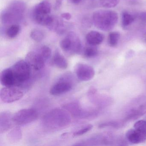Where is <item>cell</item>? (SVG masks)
<instances>
[{
	"label": "cell",
	"mask_w": 146,
	"mask_h": 146,
	"mask_svg": "<svg viewBox=\"0 0 146 146\" xmlns=\"http://www.w3.org/2000/svg\"><path fill=\"white\" fill-rule=\"evenodd\" d=\"M71 117L68 111L55 108L49 111L42 118V125L49 131H57L70 125Z\"/></svg>",
	"instance_id": "1"
},
{
	"label": "cell",
	"mask_w": 146,
	"mask_h": 146,
	"mask_svg": "<svg viewBox=\"0 0 146 146\" xmlns=\"http://www.w3.org/2000/svg\"><path fill=\"white\" fill-rule=\"evenodd\" d=\"M118 20L117 13L109 10H99L94 13L93 21L95 26L103 31L112 29Z\"/></svg>",
	"instance_id": "2"
},
{
	"label": "cell",
	"mask_w": 146,
	"mask_h": 146,
	"mask_svg": "<svg viewBox=\"0 0 146 146\" xmlns=\"http://www.w3.org/2000/svg\"><path fill=\"white\" fill-rule=\"evenodd\" d=\"M11 68L15 87H20L29 81L31 76V66L26 60H19Z\"/></svg>",
	"instance_id": "3"
},
{
	"label": "cell",
	"mask_w": 146,
	"mask_h": 146,
	"mask_svg": "<svg viewBox=\"0 0 146 146\" xmlns=\"http://www.w3.org/2000/svg\"><path fill=\"white\" fill-rule=\"evenodd\" d=\"M25 8V5L21 1L13 2L8 9L3 12L2 14L3 22L9 23L19 20L22 18Z\"/></svg>",
	"instance_id": "4"
},
{
	"label": "cell",
	"mask_w": 146,
	"mask_h": 146,
	"mask_svg": "<svg viewBox=\"0 0 146 146\" xmlns=\"http://www.w3.org/2000/svg\"><path fill=\"white\" fill-rule=\"evenodd\" d=\"M62 50L72 54H78L82 50V43L78 36L75 33H69L67 36L63 39L60 43Z\"/></svg>",
	"instance_id": "5"
},
{
	"label": "cell",
	"mask_w": 146,
	"mask_h": 146,
	"mask_svg": "<svg viewBox=\"0 0 146 146\" xmlns=\"http://www.w3.org/2000/svg\"><path fill=\"white\" fill-rule=\"evenodd\" d=\"M38 117L37 111L32 108L19 110L13 116V123L17 125H25L35 121Z\"/></svg>",
	"instance_id": "6"
},
{
	"label": "cell",
	"mask_w": 146,
	"mask_h": 146,
	"mask_svg": "<svg viewBox=\"0 0 146 146\" xmlns=\"http://www.w3.org/2000/svg\"><path fill=\"white\" fill-rule=\"evenodd\" d=\"M24 93L17 87H5L0 91V98L4 103H11L23 98Z\"/></svg>",
	"instance_id": "7"
},
{
	"label": "cell",
	"mask_w": 146,
	"mask_h": 146,
	"mask_svg": "<svg viewBox=\"0 0 146 146\" xmlns=\"http://www.w3.org/2000/svg\"><path fill=\"white\" fill-rule=\"evenodd\" d=\"M75 73L79 80L87 82L91 80L95 74L94 69L86 64H77L75 67Z\"/></svg>",
	"instance_id": "8"
},
{
	"label": "cell",
	"mask_w": 146,
	"mask_h": 146,
	"mask_svg": "<svg viewBox=\"0 0 146 146\" xmlns=\"http://www.w3.org/2000/svg\"><path fill=\"white\" fill-rule=\"evenodd\" d=\"M72 88V84L69 80L61 79L52 86L49 92L52 95L58 96L69 92Z\"/></svg>",
	"instance_id": "9"
},
{
	"label": "cell",
	"mask_w": 146,
	"mask_h": 146,
	"mask_svg": "<svg viewBox=\"0 0 146 146\" xmlns=\"http://www.w3.org/2000/svg\"><path fill=\"white\" fill-rule=\"evenodd\" d=\"M26 61L36 71L42 70L46 61L38 52L29 53L26 56Z\"/></svg>",
	"instance_id": "10"
},
{
	"label": "cell",
	"mask_w": 146,
	"mask_h": 146,
	"mask_svg": "<svg viewBox=\"0 0 146 146\" xmlns=\"http://www.w3.org/2000/svg\"><path fill=\"white\" fill-rule=\"evenodd\" d=\"M126 139L131 143L139 144L146 141V133L134 128L128 130L125 133Z\"/></svg>",
	"instance_id": "11"
},
{
	"label": "cell",
	"mask_w": 146,
	"mask_h": 146,
	"mask_svg": "<svg viewBox=\"0 0 146 146\" xmlns=\"http://www.w3.org/2000/svg\"><path fill=\"white\" fill-rule=\"evenodd\" d=\"M13 122V116L11 113L7 112H1L0 114L1 133L6 132L11 129Z\"/></svg>",
	"instance_id": "12"
},
{
	"label": "cell",
	"mask_w": 146,
	"mask_h": 146,
	"mask_svg": "<svg viewBox=\"0 0 146 146\" xmlns=\"http://www.w3.org/2000/svg\"><path fill=\"white\" fill-rule=\"evenodd\" d=\"M0 82L5 87H15L14 78L11 67L5 69L0 74Z\"/></svg>",
	"instance_id": "13"
},
{
	"label": "cell",
	"mask_w": 146,
	"mask_h": 146,
	"mask_svg": "<svg viewBox=\"0 0 146 146\" xmlns=\"http://www.w3.org/2000/svg\"><path fill=\"white\" fill-rule=\"evenodd\" d=\"M86 39L89 45L96 46L102 42L104 36L102 34L98 31H91L87 34Z\"/></svg>",
	"instance_id": "14"
},
{
	"label": "cell",
	"mask_w": 146,
	"mask_h": 146,
	"mask_svg": "<svg viewBox=\"0 0 146 146\" xmlns=\"http://www.w3.org/2000/svg\"><path fill=\"white\" fill-rule=\"evenodd\" d=\"M51 5L46 1H43L37 4L34 10V15L49 14L51 12Z\"/></svg>",
	"instance_id": "15"
},
{
	"label": "cell",
	"mask_w": 146,
	"mask_h": 146,
	"mask_svg": "<svg viewBox=\"0 0 146 146\" xmlns=\"http://www.w3.org/2000/svg\"><path fill=\"white\" fill-rule=\"evenodd\" d=\"M53 63L55 66L62 70L66 69L68 67V62L66 59L58 52H56L54 54Z\"/></svg>",
	"instance_id": "16"
},
{
	"label": "cell",
	"mask_w": 146,
	"mask_h": 146,
	"mask_svg": "<svg viewBox=\"0 0 146 146\" xmlns=\"http://www.w3.org/2000/svg\"><path fill=\"white\" fill-rule=\"evenodd\" d=\"M36 22L43 26H51L54 22V19L49 14L34 15Z\"/></svg>",
	"instance_id": "17"
},
{
	"label": "cell",
	"mask_w": 146,
	"mask_h": 146,
	"mask_svg": "<svg viewBox=\"0 0 146 146\" xmlns=\"http://www.w3.org/2000/svg\"><path fill=\"white\" fill-rule=\"evenodd\" d=\"M120 35L119 32L114 31L109 33L108 37V43L111 47L117 46L120 39Z\"/></svg>",
	"instance_id": "18"
},
{
	"label": "cell",
	"mask_w": 146,
	"mask_h": 146,
	"mask_svg": "<svg viewBox=\"0 0 146 146\" xmlns=\"http://www.w3.org/2000/svg\"><path fill=\"white\" fill-rule=\"evenodd\" d=\"M20 28L17 25H13L10 26L6 31V35L10 38L16 37L20 32Z\"/></svg>",
	"instance_id": "19"
},
{
	"label": "cell",
	"mask_w": 146,
	"mask_h": 146,
	"mask_svg": "<svg viewBox=\"0 0 146 146\" xmlns=\"http://www.w3.org/2000/svg\"><path fill=\"white\" fill-rule=\"evenodd\" d=\"M44 34L43 31L40 29H35L31 31L30 37L33 40L37 42L42 41L44 38Z\"/></svg>",
	"instance_id": "20"
},
{
	"label": "cell",
	"mask_w": 146,
	"mask_h": 146,
	"mask_svg": "<svg viewBox=\"0 0 146 146\" xmlns=\"http://www.w3.org/2000/svg\"><path fill=\"white\" fill-rule=\"evenodd\" d=\"M98 54V50L96 46L90 45L84 48V54L86 58H92L95 57Z\"/></svg>",
	"instance_id": "21"
},
{
	"label": "cell",
	"mask_w": 146,
	"mask_h": 146,
	"mask_svg": "<svg viewBox=\"0 0 146 146\" xmlns=\"http://www.w3.org/2000/svg\"><path fill=\"white\" fill-rule=\"evenodd\" d=\"M134 17L127 12H124L122 14V23L124 27L130 25L134 21Z\"/></svg>",
	"instance_id": "22"
},
{
	"label": "cell",
	"mask_w": 146,
	"mask_h": 146,
	"mask_svg": "<svg viewBox=\"0 0 146 146\" xmlns=\"http://www.w3.org/2000/svg\"><path fill=\"white\" fill-rule=\"evenodd\" d=\"M8 137L9 139L13 142L18 141L20 140L22 137V131L20 128L17 127L12 130L9 133Z\"/></svg>",
	"instance_id": "23"
},
{
	"label": "cell",
	"mask_w": 146,
	"mask_h": 146,
	"mask_svg": "<svg viewBox=\"0 0 146 146\" xmlns=\"http://www.w3.org/2000/svg\"><path fill=\"white\" fill-rule=\"evenodd\" d=\"M38 52L46 61L50 58L52 53L51 49L48 46H46L42 47Z\"/></svg>",
	"instance_id": "24"
},
{
	"label": "cell",
	"mask_w": 146,
	"mask_h": 146,
	"mask_svg": "<svg viewBox=\"0 0 146 146\" xmlns=\"http://www.w3.org/2000/svg\"><path fill=\"white\" fill-rule=\"evenodd\" d=\"M119 1L120 0H100L102 6L106 8H111L116 6Z\"/></svg>",
	"instance_id": "25"
},
{
	"label": "cell",
	"mask_w": 146,
	"mask_h": 146,
	"mask_svg": "<svg viewBox=\"0 0 146 146\" xmlns=\"http://www.w3.org/2000/svg\"><path fill=\"white\" fill-rule=\"evenodd\" d=\"M93 125L92 124H87L82 127L80 129L76 131L73 133V136H80L82 135H84L85 133L91 130L93 128Z\"/></svg>",
	"instance_id": "26"
},
{
	"label": "cell",
	"mask_w": 146,
	"mask_h": 146,
	"mask_svg": "<svg viewBox=\"0 0 146 146\" xmlns=\"http://www.w3.org/2000/svg\"><path fill=\"white\" fill-rule=\"evenodd\" d=\"M134 128L146 133V121L140 120L137 121L134 124Z\"/></svg>",
	"instance_id": "27"
},
{
	"label": "cell",
	"mask_w": 146,
	"mask_h": 146,
	"mask_svg": "<svg viewBox=\"0 0 146 146\" xmlns=\"http://www.w3.org/2000/svg\"><path fill=\"white\" fill-rule=\"evenodd\" d=\"M139 18L141 21L144 23H146V12L141 13L139 14Z\"/></svg>",
	"instance_id": "28"
},
{
	"label": "cell",
	"mask_w": 146,
	"mask_h": 146,
	"mask_svg": "<svg viewBox=\"0 0 146 146\" xmlns=\"http://www.w3.org/2000/svg\"><path fill=\"white\" fill-rule=\"evenodd\" d=\"M61 17L66 20H69L71 19L72 16L70 13H65L61 14Z\"/></svg>",
	"instance_id": "29"
},
{
	"label": "cell",
	"mask_w": 146,
	"mask_h": 146,
	"mask_svg": "<svg viewBox=\"0 0 146 146\" xmlns=\"http://www.w3.org/2000/svg\"><path fill=\"white\" fill-rule=\"evenodd\" d=\"M72 3L75 4H78L80 3L83 0H70Z\"/></svg>",
	"instance_id": "30"
}]
</instances>
